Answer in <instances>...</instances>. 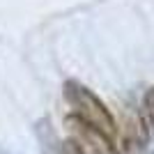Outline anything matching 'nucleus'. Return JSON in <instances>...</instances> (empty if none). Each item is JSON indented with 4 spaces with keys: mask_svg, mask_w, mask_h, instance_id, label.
Here are the masks:
<instances>
[{
    "mask_svg": "<svg viewBox=\"0 0 154 154\" xmlns=\"http://www.w3.org/2000/svg\"><path fill=\"white\" fill-rule=\"evenodd\" d=\"M62 97H64V101L69 103V108L74 110V117L78 122L88 124V127L97 129L103 136H108V138L115 140V134H117L115 117L108 110V106L88 85H83L81 81H64Z\"/></svg>",
    "mask_w": 154,
    "mask_h": 154,
    "instance_id": "f257e3e1",
    "label": "nucleus"
},
{
    "mask_svg": "<svg viewBox=\"0 0 154 154\" xmlns=\"http://www.w3.org/2000/svg\"><path fill=\"white\" fill-rule=\"evenodd\" d=\"M67 127L71 131V140L78 145V149L83 154H120L115 147V140L103 136L101 131L88 127V124L78 122L76 117H67Z\"/></svg>",
    "mask_w": 154,
    "mask_h": 154,
    "instance_id": "f03ea898",
    "label": "nucleus"
},
{
    "mask_svg": "<svg viewBox=\"0 0 154 154\" xmlns=\"http://www.w3.org/2000/svg\"><path fill=\"white\" fill-rule=\"evenodd\" d=\"M124 149H127V154H152L147 149V136L140 129V124L129 127L127 138H124Z\"/></svg>",
    "mask_w": 154,
    "mask_h": 154,
    "instance_id": "7ed1b4c3",
    "label": "nucleus"
},
{
    "mask_svg": "<svg viewBox=\"0 0 154 154\" xmlns=\"http://www.w3.org/2000/svg\"><path fill=\"white\" fill-rule=\"evenodd\" d=\"M143 108H145V115H147V122L154 131V88H149L143 97Z\"/></svg>",
    "mask_w": 154,
    "mask_h": 154,
    "instance_id": "20e7f679",
    "label": "nucleus"
},
{
    "mask_svg": "<svg viewBox=\"0 0 154 154\" xmlns=\"http://www.w3.org/2000/svg\"><path fill=\"white\" fill-rule=\"evenodd\" d=\"M60 154H83V152H81V149H78V145L69 138V140H64L62 145H60Z\"/></svg>",
    "mask_w": 154,
    "mask_h": 154,
    "instance_id": "39448f33",
    "label": "nucleus"
}]
</instances>
